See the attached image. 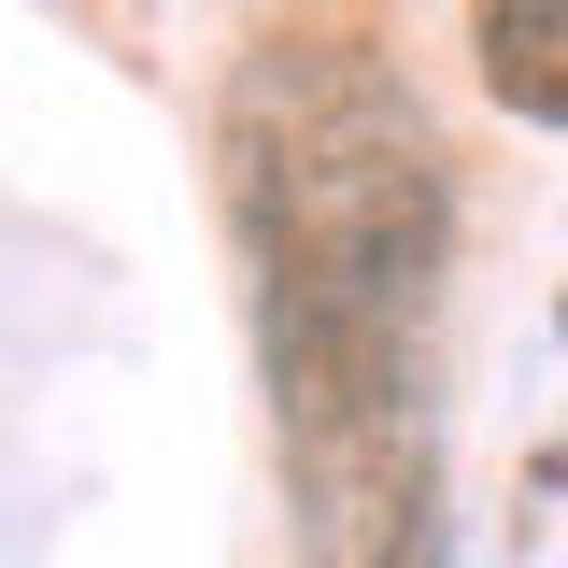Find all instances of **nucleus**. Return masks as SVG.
<instances>
[{"label": "nucleus", "mask_w": 568, "mask_h": 568, "mask_svg": "<svg viewBox=\"0 0 568 568\" xmlns=\"http://www.w3.org/2000/svg\"><path fill=\"white\" fill-rule=\"evenodd\" d=\"M242 156V227H256V284H271V384L298 440L384 398V355L440 284V142L426 114L355 58H284L242 85L227 114Z\"/></svg>", "instance_id": "nucleus-1"}, {"label": "nucleus", "mask_w": 568, "mask_h": 568, "mask_svg": "<svg viewBox=\"0 0 568 568\" xmlns=\"http://www.w3.org/2000/svg\"><path fill=\"white\" fill-rule=\"evenodd\" d=\"M327 568H426V484L398 469V497H369V526L327 540Z\"/></svg>", "instance_id": "nucleus-3"}, {"label": "nucleus", "mask_w": 568, "mask_h": 568, "mask_svg": "<svg viewBox=\"0 0 568 568\" xmlns=\"http://www.w3.org/2000/svg\"><path fill=\"white\" fill-rule=\"evenodd\" d=\"M469 58H484L497 114L568 129V0H469Z\"/></svg>", "instance_id": "nucleus-2"}]
</instances>
